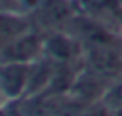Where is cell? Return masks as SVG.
I'll use <instances>...</instances> for the list:
<instances>
[{
  "mask_svg": "<svg viewBox=\"0 0 122 116\" xmlns=\"http://www.w3.org/2000/svg\"><path fill=\"white\" fill-rule=\"evenodd\" d=\"M2 103H4V97H2V95H0V106H2Z\"/></svg>",
  "mask_w": 122,
  "mask_h": 116,
  "instance_id": "obj_6",
  "label": "cell"
},
{
  "mask_svg": "<svg viewBox=\"0 0 122 116\" xmlns=\"http://www.w3.org/2000/svg\"><path fill=\"white\" fill-rule=\"evenodd\" d=\"M107 103H111L112 106H116L118 110H122V78L120 80H116L114 84H112V87L109 89V93H107V99H105Z\"/></svg>",
  "mask_w": 122,
  "mask_h": 116,
  "instance_id": "obj_5",
  "label": "cell"
},
{
  "mask_svg": "<svg viewBox=\"0 0 122 116\" xmlns=\"http://www.w3.org/2000/svg\"><path fill=\"white\" fill-rule=\"evenodd\" d=\"M46 30L36 29L34 25L11 40L6 48L0 49V61L6 63H34L44 55Z\"/></svg>",
  "mask_w": 122,
  "mask_h": 116,
  "instance_id": "obj_1",
  "label": "cell"
},
{
  "mask_svg": "<svg viewBox=\"0 0 122 116\" xmlns=\"http://www.w3.org/2000/svg\"><path fill=\"white\" fill-rule=\"evenodd\" d=\"M32 63H6L0 61V95L4 101L17 99L27 93Z\"/></svg>",
  "mask_w": 122,
  "mask_h": 116,
  "instance_id": "obj_3",
  "label": "cell"
},
{
  "mask_svg": "<svg viewBox=\"0 0 122 116\" xmlns=\"http://www.w3.org/2000/svg\"><path fill=\"white\" fill-rule=\"evenodd\" d=\"M80 15L95 21L112 34L122 32V0H72Z\"/></svg>",
  "mask_w": 122,
  "mask_h": 116,
  "instance_id": "obj_2",
  "label": "cell"
},
{
  "mask_svg": "<svg viewBox=\"0 0 122 116\" xmlns=\"http://www.w3.org/2000/svg\"><path fill=\"white\" fill-rule=\"evenodd\" d=\"M118 38H120V46H122V32H120V36H118Z\"/></svg>",
  "mask_w": 122,
  "mask_h": 116,
  "instance_id": "obj_7",
  "label": "cell"
},
{
  "mask_svg": "<svg viewBox=\"0 0 122 116\" xmlns=\"http://www.w3.org/2000/svg\"><path fill=\"white\" fill-rule=\"evenodd\" d=\"M32 27V21L29 15L10 10H0V49L6 48L11 40H15L19 34L29 30Z\"/></svg>",
  "mask_w": 122,
  "mask_h": 116,
  "instance_id": "obj_4",
  "label": "cell"
}]
</instances>
